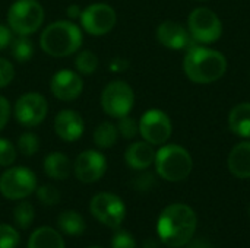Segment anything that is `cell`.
Returning a JSON list of instances; mask_svg holds the SVG:
<instances>
[{
	"mask_svg": "<svg viewBox=\"0 0 250 248\" xmlns=\"http://www.w3.org/2000/svg\"><path fill=\"white\" fill-rule=\"evenodd\" d=\"M19 241L21 235L13 227L0 224V248H16L19 246Z\"/></svg>",
	"mask_w": 250,
	"mask_h": 248,
	"instance_id": "cell-31",
	"label": "cell"
},
{
	"mask_svg": "<svg viewBox=\"0 0 250 248\" xmlns=\"http://www.w3.org/2000/svg\"><path fill=\"white\" fill-rule=\"evenodd\" d=\"M157 39L161 45L170 50H183L190 47V34L189 31L174 20H164L157 28Z\"/></svg>",
	"mask_w": 250,
	"mask_h": 248,
	"instance_id": "cell-16",
	"label": "cell"
},
{
	"mask_svg": "<svg viewBox=\"0 0 250 248\" xmlns=\"http://www.w3.org/2000/svg\"><path fill=\"white\" fill-rule=\"evenodd\" d=\"M15 77V66L10 60L0 57V89L9 86Z\"/></svg>",
	"mask_w": 250,
	"mask_h": 248,
	"instance_id": "cell-33",
	"label": "cell"
},
{
	"mask_svg": "<svg viewBox=\"0 0 250 248\" xmlns=\"http://www.w3.org/2000/svg\"><path fill=\"white\" fill-rule=\"evenodd\" d=\"M18 156V149L16 146L7 139V137H0V167H12L13 162L16 161Z\"/></svg>",
	"mask_w": 250,
	"mask_h": 248,
	"instance_id": "cell-28",
	"label": "cell"
},
{
	"mask_svg": "<svg viewBox=\"0 0 250 248\" xmlns=\"http://www.w3.org/2000/svg\"><path fill=\"white\" fill-rule=\"evenodd\" d=\"M129 67V61L126 58H122V57H114L110 60L108 63V69L113 72V73H122L125 72L126 69Z\"/></svg>",
	"mask_w": 250,
	"mask_h": 248,
	"instance_id": "cell-37",
	"label": "cell"
},
{
	"mask_svg": "<svg viewBox=\"0 0 250 248\" xmlns=\"http://www.w3.org/2000/svg\"><path fill=\"white\" fill-rule=\"evenodd\" d=\"M79 23L86 34L92 37H103L116 26L117 13L114 7L107 3H92L82 9Z\"/></svg>",
	"mask_w": 250,
	"mask_h": 248,
	"instance_id": "cell-10",
	"label": "cell"
},
{
	"mask_svg": "<svg viewBox=\"0 0 250 248\" xmlns=\"http://www.w3.org/2000/svg\"><path fill=\"white\" fill-rule=\"evenodd\" d=\"M53 129L59 139L67 143H73L82 137L85 132V121L78 111L62 110L54 117Z\"/></svg>",
	"mask_w": 250,
	"mask_h": 248,
	"instance_id": "cell-15",
	"label": "cell"
},
{
	"mask_svg": "<svg viewBox=\"0 0 250 248\" xmlns=\"http://www.w3.org/2000/svg\"><path fill=\"white\" fill-rule=\"evenodd\" d=\"M37 199L44 206H54L60 202V191L51 184H44L37 189Z\"/></svg>",
	"mask_w": 250,
	"mask_h": 248,
	"instance_id": "cell-30",
	"label": "cell"
},
{
	"mask_svg": "<svg viewBox=\"0 0 250 248\" xmlns=\"http://www.w3.org/2000/svg\"><path fill=\"white\" fill-rule=\"evenodd\" d=\"M92 139H94L95 146L100 149H108V148L114 146L119 139L117 126L110 121L100 123L92 133Z\"/></svg>",
	"mask_w": 250,
	"mask_h": 248,
	"instance_id": "cell-23",
	"label": "cell"
},
{
	"mask_svg": "<svg viewBox=\"0 0 250 248\" xmlns=\"http://www.w3.org/2000/svg\"><path fill=\"white\" fill-rule=\"evenodd\" d=\"M173 132L171 120L170 117L157 108L148 110L142 114L139 120V133L142 139L152 146L155 145H164Z\"/></svg>",
	"mask_w": 250,
	"mask_h": 248,
	"instance_id": "cell-12",
	"label": "cell"
},
{
	"mask_svg": "<svg viewBox=\"0 0 250 248\" xmlns=\"http://www.w3.org/2000/svg\"><path fill=\"white\" fill-rule=\"evenodd\" d=\"M91 215L103 225L117 229L126 218L125 202L114 193L101 191L89 202Z\"/></svg>",
	"mask_w": 250,
	"mask_h": 248,
	"instance_id": "cell-8",
	"label": "cell"
},
{
	"mask_svg": "<svg viewBox=\"0 0 250 248\" xmlns=\"http://www.w3.org/2000/svg\"><path fill=\"white\" fill-rule=\"evenodd\" d=\"M157 186V178L152 172L148 171H141V174H138L133 180H132V187L139 191V193H148L151 191L154 187Z\"/></svg>",
	"mask_w": 250,
	"mask_h": 248,
	"instance_id": "cell-32",
	"label": "cell"
},
{
	"mask_svg": "<svg viewBox=\"0 0 250 248\" xmlns=\"http://www.w3.org/2000/svg\"><path fill=\"white\" fill-rule=\"evenodd\" d=\"M227 165L236 178H250V142H240L231 149Z\"/></svg>",
	"mask_w": 250,
	"mask_h": 248,
	"instance_id": "cell-18",
	"label": "cell"
},
{
	"mask_svg": "<svg viewBox=\"0 0 250 248\" xmlns=\"http://www.w3.org/2000/svg\"><path fill=\"white\" fill-rule=\"evenodd\" d=\"M81 13H82V7H81L79 4H70V6H67V9H66V15H67V18H69L70 20L79 19V18H81Z\"/></svg>",
	"mask_w": 250,
	"mask_h": 248,
	"instance_id": "cell-39",
	"label": "cell"
},
{
	"mask_svg": "<svg viewBox=\"0 0 250 248\" xmlns=\"http://www.w3.org/2000/svg\"><path fill=\"white\" fill-rule=\"evenodd\" d=\"M196 227L198 218L195 210L185 203H173L158 218V240L171 248L185 247L193 238Z\"/></svg>",
	"mask_w": 250,
	"mask_h": 248,
	"instance_id": "cell-1",
	"label": "cell"
},
{
	"mask_svg": "<svg viewBox=\"0 0 250 248\" xmlns=\"http://www.w3.org/2000/svg\"><path fill=\"white\" fill-rule=\"evenodd\" d=\"M186 248H214V246L211 244L209 240L207 238H192L188 244H186Z\"/></svg>",
	"mask_w": 250,
	"mask_h": 248,
	"instance_id": "cell-38",
	"label": "cell"
},
{
	"mask_svg": "<svg viewBox=\"0 0 250 248\" xmlns=\"http://www.w3.org/2000/svg\"><path fill=\"white\" fill-rule=\"evenodd\" d=\"M157 174L170 183L186 180L193 170V159L190 153L180 145H164L155 153Z\"/></svg>",
	"mask_w": 250,
	"mask_h": 248,
	"instance_id": "cell-4",
	"label": "cell"
},
{
	"mask_svg": "<svg viewBox=\"0 0 250 248\" xmlns=\"http://www.w3.org/2000/svg\"><path fill=\"white\" fill-rule=\"evenodd\" d=\"M57 228L60 229V232H63L66 235L78 237L85 232L86 224L78 212L64 210L57 218Z\"/></svg>",
	"mask_w": 250,
	"mask_h": 248,
	"instance_id": "cell-22",
	"label": "cell"
},
{
	"mask_svg": "<svg viewBox=\"0 0 250 248\" xmlns=\"http://www.w3.org/2000/svg\"><path fill=\"white\" fill-rule=\"evenodd\" d=\"M141 248H160V243H158V240H155V238H146V240L142 243V247Z\"/></svg>",
	"mask_w": 250,
	"mask_h": 248,
	"instance_id": "cell-40",
	"label": "cell"
},
{
	"mask_svg": "<svg viewBox=\"0 0 250 248\" xmlns=\"http://www.w3.org/2000/svg\"><path fill=\"white\" fill-rule=\"evenodd\" d=\"M37 189V177L26 167H10L0 175V193L7 200H23Z\"/></svg>",
	"mask_w": 250,
	"mask_h": 248,
	"instance_id": "cell-7",
	"label": "cell"
},
{
	"mask_svg": "<svg viewBox=\"0 0 250 248\" xmlns=\"http://www.w3.org/2000/svg\"><path fill=\"white\" fill-rule=\"evenodd\" d=\"M107 171L105 156L95 149L81 152L73 162V174L83 184H92L103 178Z\"/></svg>",
	"mask_w": 250,
	"mask_h": 248,
	"instance_id": "cell-13",
	"label": "cell"
},
{
	"mask_svg": "<svg viewBox=\"0 0 250 248\" xmlns=\"http://www.w3.org/2000/svg\"><path fill=\"white\" fill-rule=\"evenodd\" d=\"M117 130H119V134H120L123 139L130 140V139H133V137L139 133V123H138L133 117L125 115V117H120V118H119Z\"/></svg>",
	"mask_w": 250,
	"mask_h": 248,
	"instance_id": "cell-29",
	"label": "cell"
},
{
	"mask_svg": "<svg viewBox=\"0 0 250 248\" xmlns=\"http://www.w3.org/2000/svg\"><path fill=\"white\" fill-rule=\"evenodd\" d=\"M28 248H66V246L59 231L51 227H40L31 234Z\"/></svg>",
	"mask_w": 250,
	"mask_h": 248,
	"instance_id": "cell-21",
	"label": "cell"
},
{
	"mask_svg": "<svg viewBox=\"0 0 250 248\" xmlns=\"http://www.w3.org/2000/svg\"><path fill=\"white\" fill-rule=\"evenodd\" d=\"M98 56L92 53L91 50H82L76 54L75 57V67L79 75L89 76L97 72L98 69Z\"/></svg>",
	"mask_w": 250,
	"mask_h": 248,
	"instance_id": "cell-25",
	"label": "cell"
},
{
	"mask_svg": "<svg viewBox=\"0 0 250 248\" xmlns=\"http://www.w3.org/2000/svg\"><path fill=\"white\" fill-rule=\"evenodd\" d=\"M50 91L59 101H75L83 92L82 75L70 69H60L50 79Z\"/></svg>",
	"mask_w": 250,
	"mask_h": 248,
	"instance_id": "cell-14",
	"label": "cell"
},
{
	"mask_svg": "<svg viewBox=\"0 0 250 248\" xmlns=\"http://www.w3.org/2000/svg\"><path fill=\"white\" fill-rule=\"evenodd\" d=\"M248 216H249V219H250V205H249V208H248Z\"/></svg>",
	"mask_w": 250,
	"mask_h": 248,
	"instance_id": "cell-41",
	"label": "cell"
},
{
	"mask_svg": "<svg viewBox=\"0 0 250 248\" xmlns=\"http://www.w3.org/2000/svg\"><path fill=\"white\" fill-rule=\"evenodd\" d=\"M188 31L192 39L202 44H212L223 34V23L217 13L208 7H196L188 19Z\"/></svg>",
	"mask_w": 250,
	"mask_h": 248,
	"instance_id": "cell-9",
	"label": "cell"
},
{
	"mask_svg": "<svg viewBox=\"0 0 250 248\" xmlns=\"http://www.w3.org/2000/svg\"><path fill=\"white\" fill-rule=\"evenodd\" d=\"M45 12L38 0H15L7 9V26L15 35H32L44 23Z\"/></svg>",
	"mask_w": 250,
	"mask_h": 248,
	"instance_id": "cell-5",
	"label": "cell"
},
{
	"mask_svg": "<svg viewBox=\"0 0 250 248\" xmlns=\"http://www.w3.org/2000/svg\"><path fill=\"white\" fill-rule=\"evenodd\" d=\"M12 29L7 26V25H4V23H0V51L1 50H4V48H7L9 45H10V42H12Z\"/></svg>",
	"mask_w": 250,
	"mask_h": 248,
	"instance_id": "cell-36",
	"label": "cell"
},
{
	"mask_svg": "<svg viewBox=\"0 0 250 248\" xmlns=\"http://www.w3.org/2000/svg\"><path fill=\"white\" fill-rule=\"evenodd\" d=\"M103 111L113 118L129 115L135 105V92L125 80H111L104 86L100 96Z\"/></svg>",
	"mask_w": 250,
	"mask_h": 248,
	"instance_id": "cell-6",
	"label": "cell"
},
{
	"mask_svg": "<svg viewBox=\"0 0 250 248\" xmlns=\"http://www.w3.org/2000/svg\"><path fill=\"white\" fill-rule=\"evenodd\" d=\"M155 151L151 143L148 142H133L127 146L125 152L126 164L135 171L148 170L155 161Z\"/></svg>",
	"mask_w": 250,
	"mask_h": 248,
	"instance_id": "cell-17",
	"label": "cell"
},
{
	"mask_svg": "<svg viewBox=\"0 0 250 248\" xmlns=\"http://www.w3.org/2000/svg\"><path fill=\"white\" fill-rule=\"evenodd\" d=\"M16 149H18L19 153H22L26 158L34 156L40 151V139H38V136L35 133H32V132H23L18 137Z\"/></svg>",
	"mask_w": 250,
	"mask_h": 248,
	"instance_id": "cell-27",
	"label": "cell"
},
{
	"mask_svg": "<svg viewBox=\"0 0 250 248\" xmlns=\"http://www.w3.org/2000/svg\"><path fill=\"white\" fill-rule=\"evenodd\" d=\"M48 114V102L44 95L40 92H26L22 94L15 105L13 115L15 120L23 127H37L40 126Z\"/></svg>",
	"mask_w": 250,
	"mask_h": 248,
	"instance_id": "cell-11",
	"label": "cell"
},
{
	"mask_svg": "<svg viewBox=\"0 0 250 248\" xmlns=\"http://www.w3.org/2000/svg\"><path fill=\"white\" fill-rule=\"evenodd\" d=\"M86 248H103V247H97V246H92V247H86Z\"/></svg>",
	"mask_w": 250,
	"mask_h": 248,
	"instance_id": "cell-42",
	"label": "cell"
},
{
	"mask_svg": "<svg viewBox=\"0 0 250 248\" xmlns=\"http://www.w3.org/2000/svg\"><path fill=\"white\" fill-rule=\"evenodd\" d=\"M44 172L47 177L56 181H64L70 177L73 171V165L70 159L63 152H51L44 158L42 164Z\"/></svg>",
	"mask_w": 250,
	"mask_h": 248,
	"instance_id": "cell-19",
	"label": "cell"
},
{
	"mask_svg": "<svg viewBox=\"0 0 250 248\" xmlns=\"http://www.w3.org/2000/svg\"><path fill=\"white\" fill-rule=\"evenodd\" d=\"M82 42V28L70 19H60L48 23L40 35L41 50L51 57H69L79 51Z\"/></svg>",
	"mask_w": 250,
	"mask_h": 248,
	"instance_id": "cell-2",
	"label": "cell"
},
{
	"mask_svg": "<svg viewBox=\"0 0 250 248\" xmlns=\"http://www.w3.org/2000/svg\"><path fill=\"white\" fill-rule=\"evenodd\" d=\"M183 69L192 82L201 85L212 83L224 76L227 58L217 50L190 45L183 60Z\"/></svg>",
	"mask_w": 250,
	"mask_h": 248,
	"instance_id": "cell-3",
	"label": "cell"
},
{
	"mask_svg": "<svg viewBox=\"0 0 250 248\" xmlns=\"http://www.w3.org/2000/svg\"><path fill=\"white\" fill-rule=\"evenodd\" d=\"M12 57L18 63H26L34 56V44L28 35H16L9 45Z\"/></svg>",
	"mask_w": 250,
	"mask_h": 248,
	"instance_id": "cell-24",
	"label": "cell"
},
{
	"mask_svg": "<svg viewBox=\"0 0 250 248\" xmlns=\"http://www.w3.org/2000/svg\"><path fill=\"white\" fill-rule=\"evenodd\" d=\"M111 248H136V241L127 231L117 228L111 238Z\"/></svg>",
	"mask_w": 250,
	"mask_h": 248,
	"instance_id": "cell-34",
	"label": "cell"
},
{
	"mask_svg": "<svg viewBox=\"0 0 250 248\" xmlns=\"http://www.w3.org/2000/svg\"><path fill=\"white\" fill-rule=\"evenodd\" d=\"M10 114H12V107L7 98L0 95V132L6 127V124L10 120Z\"/></svg>",
	"mask_w": 250,
	"mask_h": 248,
	"instance_id": "cell-35",
	"label": "cell"
},
{
	"mask_svg": "<svg viewBox=\"0 0 250 248\" xmlns=\"http://www.w3.org/2000/svg\"><path fill=\"white\" fill-rule=\"evenodd\" d=\"M34 206L26 200H19V203L13 208V221L21 229H28L34 222Z\"/></svg>",
	"mask_w": 250,
	"mask_h": 248,
	"instance_id": "cell-26",
	"label": "cell"
},
{
	"mask_svg": "<svg viewBox=\"0 0 250 248\" xmlns=\"http://www.w3.org/2000/svg\"><path fill=\"white\" fill-rule=\"evenodd\" d=\"M229 127L240 137H250V102H242L231 108L229 114Z\"/></svg>",
	"mask_w": 250,
	"mask_h": 248,
	"instance_id": "cell-20",
	"label": "cell"
}]
</instances>
